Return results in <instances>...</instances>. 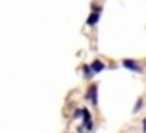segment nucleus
Instances as JSON below:
<instances>
[{"instance_id": "nucleus-3", "label": "nucleus", "mask_w": 146, "mask_h": 133, "mask_svg": "<svg viewBox=\"0 0 146 133\" xmlns=\"http://www.w3.org/2000/svg\"><path fill=\"white\" fill-rule=\"evenodd\" d=\"M96 93H98V85H91L89 89H87V93H85V100H89L93 105H96V104H98Z\"/></svg>"}, {"instance_id": "nucleus-1", "label": "nucleus", "mask_w": 146, "mask_h": 133, "mask_svg": "<svg viewBox=\"0 0 146 133\" xmlns=\"http://www.w3.org/2000/svg\"><path fill=\"white\" fill-rule=\"evenodd\" d=\"M82 118H83V128H85L87 131H91L94 128V124H93V116H91V111L87 107H83L82 109Z\"/></svg>"}, {"instance_id": "nucleus-9", "label": "nucleus", "mask_w": 146, "mask_h": 133, "mask_svg": "<svg viewBox=\"0 0 146 133\" xmlns=\"http://www.w3.org/2000/svg\"><path fill=\"white\" fill-rule=\"evenodd\" d=\"M143 130H144V133H146V118L143 120Z\"/></svg>"}, {"instance_id": "nucleus-2", "label": "nucleus", "mask_w": 146, "mask_h": 133, "mask_svg": "<svg viewBox=\"0 0 146 133\" xmlns=\"http://www.w3.org/2000/svg\"><path fill=\"white\" fill-rule=\"evenodd\" d=\"M100 15H102V9H100L98 6H93V13L87 19V26H96L98 21H100Z\"/></svg>"}, {"instance_id": "nucleus-6", "label": "nucleus", "mask_w": 146, "mask_h": 133, "mask_svg": "<svg viewBox=\"0 0 146 133\" xmlns=\"http://www.w3.org/2000/svg\"><path fill=\"white\" fill-rule=\"evenodd\" d=\"M82 72H83V76H85L87 79H91V78L94 76V72L91 70V67H89V65H83V67H82Z\"/></svg>"}, {"instance_id": "nucleus-7", "label": "nucleus", "mask_w": 146, "mask_h": 133, "mask_svg": "<svg viewBox=\"0 0 146 133\" xmlns=\"http://www.w3.org/2000/svg\"><path fill=\"white\" fill-rule=\"evenodd\" d=\"M141 107H143V98H139V100H137V104H135V107H133V111L137 113V111H139Z\"/></svg>"}, {"instance_id": "nucleus-4", "label": "nucleus", "mask_w": 146, "mask_h": 133, "mask_svg": "<svg viewBox=\"0 0 146 133\" xmlns=\"http://www.w3.org/2000/svg\"><path fill=\"white\" fill-rule=\"evenodd\" d=\"M122 67L129 68V70H133V72H141L143 70V67H141L139 63H135L133 59H124V61H122Z\"/></svg>"}, {"instance_id": "nucleus-5", "label": "nucleus", "mask_w": 146, "mask_h": 133, "mask_svg": "<svg viewBox=\"0 0 146 133\" xmlns=\"http://www.w3.org/2000/svg\"><path fill=\"white\" fill-rule=\"evenodd\" d=\"M89 67H91V70H93L94 74H100V72L106 68V65H104L102 61H98V59H96V61H93V65H89Z\"/></svg>"}, {"instance_id": "nucleus-8", "label": "nucleus", "mask_w": 146, "mask_h": 133, "mask_svg": "<svg viewBox=\"0 0 146 133\" xmlns=\"http://www.w3.org/2000/svg\"><path fill=\"white\" fill-rule=\"evenodd\" d=\"M80 116H82V109H76L74 111V118H80Z\"/></svg>"}]
</instances>
